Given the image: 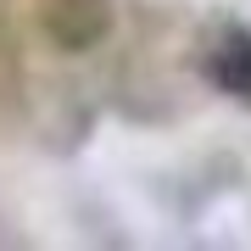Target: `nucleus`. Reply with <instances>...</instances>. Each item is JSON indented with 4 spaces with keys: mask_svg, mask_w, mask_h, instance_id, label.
Instances as JSON below:
<instances>
[{
    "mask_svg": "<svg viewBox=\"0 0 251 251\" xmlns=\"http://www.w3.org/2000/svg\"><path fill=\"white\" fill-rule=\"evenodd\" d=\"M206 78L229 95H251V28L240 23L218 28L212 50H206Z\"/></svg>",
    "mask_w": 251,
    "mask_h": 251,
    "instance_id": "obj_2",
    "label": "nucleus"
},
{
    "mask_svg": "<svg viewBox=\"0 0 251 251\" xmlns=\"http://www.w3.org/2000/svg\"><path fill=\"white\" fill-rule=\"evenodd\" d=\"M39 28L56 50H90L112 28V0H39Z\"/></svg>",
    "mask_w": 251,
    "mask_h": 251,
    "instance_id": "obj_1",
    "label": "nucleus"
}]
</instances>
